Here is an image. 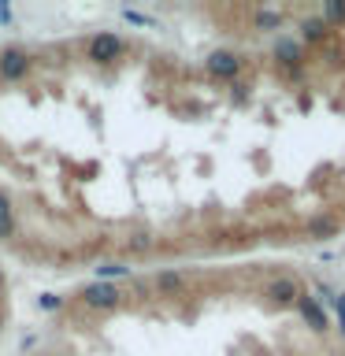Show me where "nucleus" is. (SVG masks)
<instances>
[{"instance_id":"423d86ee","label":"nucleus","mask_w":345,"mask_h":356,"mask_svg":"<svg viewBox=\"0 0 345 356\" xmlns=\"http://www.w3.org/2000/svg\"><path fill=\"white\" fill-rule=\"evenodd\" d=\"M97 275H100V278H119V275H130V267H122V264H104V267H97Z\"/></svg>"},{"instance_id":"f257e3e1","label":"nucleus","mask_w":345,"mask_h":356,"mask_svg":"<svg viewBox=\"0 0 345 356\" xmlns=\"http://www.w3.org/2000/svg\"><path fill=\"white\" fill-rule=\"evenodd\" d=\"M119 52H122V41L115 33H100V38L89 41V56H93V60H115Z\"/></svg>"},{"instance_id":"7ed1b4c3","label":"nucleus","mask_w":345,"mask_h":356,"mask_svg":"<svg viewBox=\"0 0 345 356\" xmlns=\"http://www.w3.org/2000/svg\"><path fill=\"white\" fill-rule=\"evenodd\" d=\"M26 67H30V56L19 52V49H8L4 56H0V74H4V78H22V74H26Z\"/></svg>"},{"instance_id":"20e7f679","label":"nucleus","mask_w":345,"mask_h":356,"mask_svg":"<svg viewBox=\"0 0 345 356\" xmlns=\"http://www.w3.org/2000/svg\"><path fill=\"white\" fill-rule=\"evenodd\" d=\"M238 56H230V52H216V56H211V60H208V71L211 74H219V78H230V74H238Z\"/></svg>"},{"instance_id":"39448f33","label":"nucleus","mask_w":345,"mask_h":356,"mask_svg":"<svg viewBox=\"0 0 345 356\" xmlns=\"http://www.w3.org/2000/svg\"><path fill=\"white\" fill-rule=\"evenodd\" d=\"M11 230H15V219H11V200L0 193V238H11Z\"/></svg>"},{"instance_id":"f03ea898","label":"nucleus","mask_w":345,"mask_h":356,"mask_svg":"<svg viewBox=\"0 0 345 356\" xmlns=\"http://www.w3.org/2000/svg\"><path fill=\"white\" fill-rule=\"evenodd\" d=\"M82 297H86V305H93V308H115L122 293L111 289V286H104V282H97V286H89Z\"/></svg>"},{"instance_id":"0eeeda50","label":"nucleus","mask_w":345,"mask_h":356,"mask_svg":"<svg viewBox=\"0 0 345 356\" xmlns=\"http://www.w3.org/2000/svg\"><path fill=\"white\" fill-rule=\"evenodd\" d=\"M156 282H160L163 289H178V286H182V278H178L175 271H167V275H160V278H156Z\"/></svg>"}]
</instances>
